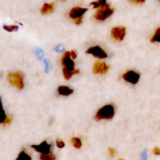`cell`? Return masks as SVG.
<instances>
[{
  "mask_svg": "<svg viewBox=\"0 0 160 160\" xmlns=\"http://www.w3.org/2000/svg\"><path fill=\"white\" fill-rule=\"evenodd\" d=\"M56 146H57L59 148H64V146H65L64 142L62 141H61V139H56Z\"/></svg>",
  "mask_w": 160,
  "mask_h": 160,
  "instance_id": "44dd1931",
  "label": "cell"
},
{
  "mask_svg": "<svg viewBox=\"0 0 160 160\" xmlns=\"http://www.w3.org/2000/svg\"><path fill=\"white\" fill-rule=\"evenodd\" d=\"M62 73L64 75V77L66 79H70L73 75L79 74V70L78 69H74L73 71H68L64 69H62Z\"/></svg>",
  "mask_w": 160,
  "mask_h": 160,
  "instance_id": "4fadbf2b",
  "label": "cell"
},
{
  "mask_svg": "<svg viewBox=\"0 0 160 160\" xmlns=\"http://www.w3.org/2000/svg\"><path fill=\"white\" fill-rule=\"evenodd\" d=\"M16 160H32L31 157L24 150L21 151L18 154Z\"/></svg>",
  "mask_w": 160,
  "mask_h": 160,
  "instance_id": "9a60e30c",
  "label": "cell"
},
{
  "mask_svg": "<svg viewBox=\"0 0 160 160\" xmlns=\"http://www.w3.org/2000/svg\"><path fill=\"white\" fill-rule=\"evenodd\" d=\"M9 82L19 89L24 88V81L22 74L20 72H11L8 76Z\"/></svg>",
  "mask_w": 160,
  "mask_h": 160,
  "instance_id": "3957f363",
  "label": "cell"
},
{
  "mask_svg": "<svg viewBox=\"0 0 160 160\" xmlns=\"http://www.w3.org/2000/svg\"><path fill=\"white\" fill-rule=\"evenodd\" d=\"M109 69V67L108 64L103 62H96L93 67V72L94 74H106Z\"/></svg>",
  "mask_w": 160,
  "mask_h": 160,
  "instance_id": "30bf717a",
  "label": "cell"
},
{
  "mask_svg": "<svg viewBox=\"0 0 160 160\" xmlns=\"http://www.w3.org/2000/svg\"><path fill=\"white\" fill-rule=\"evenodd\" d=\"M159 2H160V1H159Z\"/></svg>",
  "mask_w": 160,
  "mask_h": 160,
  "instance_id": "f546056e",
  "label": "cell"
},
{
  "mask_svg": "<svg viewBox=\"0 0 160 160\" xmlns=\"http://www.w3.org/2000/svg\"><path fill=\"white\" fill-rule=\"evenodd\" d=\"M153 152H154V154H156V155H159V154H160V149H159V148H158V147L154 148V149H153Z\"/></svg>",
  "mask_w": 160,
  "mask_h": 160,
  "instance_id": "cb8c5ba5",
  "label": "cell"
},
{
  "mask_svg": "<svg viewBox=\"0 0 160 160\" xmlns=\"http://www.w3.org/2000/svg\"><path fill=\"white\" fill-rule=\"evenodd\" d=\"M111 36L119 41H122L126 34V28L123 26H116L114 28H112L111 29Z\"/></svg>",
  "mask_w": 160,
  "mask_h": 160,
  "instance_id": "52a82bcc",
  "label": "cell"
},
{
  "mask_svg": "<svg viewBox=\"0 0 160 160\" xmlns=\"http://www.w3.org/2000/svg\"><path fill=\"white\" fill-rule=\"evenodd\" d=\"M3 29H5L7 31L12 32V31H16L18 29V26L16 25H11V26H4Z\"/></svg>",
  "mask_w": 160,
  "mask_h": 160,
  "instance_id": "ffe728a7",
  "label": "cell"
},
{
  "mask_svg": "<svg viewBox=\"0 0 160 160\" xmlns=\"http://www.w3.org/2000/svg\"><path fill=\"white\" fill-rule=\"evenodd\" d=\"M7 116L5 113V111L3 109L2 107V104L0 98V124H4V122H5L6 118H7Z\"/></svg>",
  "mask_w": 160,
  "mask_h": 160,
  "instance_id": "5bb4252c",
  "label": "cell"
},
{
  "mask_svg": "<svg viewBox=\"0 0 160 160\" xmlns=\"http://www.w3.org/2000/svg\"><path fill=\"white\" fill-rule=\"evenodd\" d=\"M71 142H72V146L77 149H80L82 146L81 141L80 139L78 138H76V137L72 138L71 139Z\"/></svg>",
  "mask_w": 160,
  "mask_h": 160,
  "instance_id": "e0dca14e",
  "label": "cell"
},
{
  "mask_svg": "<svg viewBox=\"0 0 160 160\" xmlns=\"http://www.w3.org/2000/svg\"><path fill=\"white\" fill-rule=\"evenodd\" d=\"M131 1L134 2V3H139V4H141V3L144 2L145 1H144V0H135V1Z\"/></svg>",
  "mask_w": 160,
  "mask_h": 160,
  "instance_id": "83f0119b",
  "label": "cell"
},
{
  "mask_svg": "<svg viewBox=\"0 0 160 160\" xmlns=\"http://www.w3.org/2000/svg\"><path fill=\"white\" fill-rule=\"evenodd\" d=\"M114 12V9L111 8L109 5L106 4L105 5L98 8V11L94 15V18L99 21H104L109 18Z\"/></svg>",
  "mask_w": 160,
  "mask_h": 160,
  "instance_id": "7a4b0ae2",
  "label": "cell"
},
{
  "mask_svg": "<svg viewBox=\"0 0 160 160\" xmlns=\"http://www.w3.org/2000/svg\"><path fill=\"white\" fill-rule=\"evenodd\" d=\"M114 115V108L112 104H107L101 108L97 111L95 118L98 120L110 119Z\"/></svg>",
  "mask_w": 160,
  "mask_h": 160,
  "instance_id": "6da1fadb",
  "label": "cell"
},
{
  "mask_svg": "<svg viewBox=\"0 0 160 160\" xmlns=\"http://www.w3.org/2000/svg\"><path fill=\"white\" fill-rule=\"evenodd\" d=\"M74 22H75V23H76V24H81L82 22V18H79V19H78L74 20Z\"/></svg>",
  "mask_w": 160,
  "mask_h": 160,
  "instance_id": "d4e9b609",
  "label": "cell"
},
{
  "mask_svg": "<svg viewBox=\"0 0 160 160\" xmlns=\"http://www.w3.org/2000/svg\"><path fill=\"white\" fill-rule=\"evenodd\" d=\"M54 3H45L41 9V12L42 14H46L48 13H51L54 11Z\"/></svg>",
  "mask_w": 160,
  "mask_h": 160,
  "instance_id": "7c38bea8",
  "label": "cell"
},
{
  "mask_svg": "<svg viewBox=\"0 0 160 160\" xmlns=\"http://www.w3.org/2000/svg\"><path fill=\"white\" fill-rule=\"evenodd\" d=\"M70 56H71V58H72V59H76V57H77V54L76 53L75 51H71L70 52Z\"/></svg>",
  "mask_w": 160,
  "mask_h": 160,
  "instance_id": "603a6c76",
  "label": "cell"
},
{
  "mask_svg": "<svg viewBox=\"0 0 160 160\" xmlns=\"http://www.w3.org/2000/svg\"><path fill=\"white\" fill-rule=\"evenodd\" d=\"M119 160H124V159H119Z\"/></svg>",
  "mask_w": 160,
  "mask_h": 160,
  "instance_id": "f1b7e54d",
  "label": "cell"
},
{
  "mask_svg": "<svg viewBox=\"0 0 160 160\" xmlns=\"http://www.w3.org/2000/svg\"><path fill=\"white\" fill-rule=\"evenodd\" d=\"M61 64L63 66L62 69L68 71L74 70V62L73 60L71 58L70 52L66 51L63 54L61 58Z\"/></svg>",
  "mask_w": 160,
  "mask_h": 160,
  "instance_id": "277c9868",
  "label": "cell"
},
{
  "mask_svg": "<svg viewBox=\"0 0 160 160\" xmlns=\"http://www.w3.org/2000/svg\"><path fill=\"white\" fill-rule=\"evenodd\" d=\"M146 158H147V154H146V151H144L142 154V158H141V160H146Z\"/></svg>",
  "mask_w": 160,
  "mask_h": 160,
  "instance_id": "484cf974",
  "label": "cell"
},
{
  "mask_svg": "<svg viewBox=\"0 0 160 160\" xmlns=\"http://www.w3.org/2000/svg\"><path fill=\"white\" fill-rule=\"evenodd\" d=\"M11 121H12L11 118L9 117V116H8L7 118H6V121H5V122H4L3 124H4V125H8V124H9L11 122Z\"/></svg>",
  "mask_w": 160,
  "mask_h": 160,
  "instance_id": "7402d4cb",
  "label": "cell"
},
{
  "mask_svg": "<svg viewBox=\"0 0 160 160\" xmlns=\"http://www.w3.org/2000/svg\"><path fill=\"white\" fill-rule=\"evenodd\" d=\"M109 154L111 156H114V149H112V148H109Z\"/></svg>",
  "mask_w": 160,
  "mask_h": 160,
  "instance_id": "4316f807",
  "label": "cell"
},
{
  "mask_svg": "<svg viewBox=\"0 0 160 160\" xmlns=\"http://www.w3.org/2000/svg\"><path fill=\"white\" fill-rule=\"evenodd\" d=\"M124 80L126 81L130 82L132 84H136L140 78L139 74L138 72L132 71V70H129L126 71L125 73H124L122 76Z\"/></svg>",
  "mask_w": 160,
  "mask_h": 160,
  "instance_id": "8992f818",
  "label": "cell"
},
{
  "mask_svg": "<svg viewBox=\"0 0 160 160\" xmlns=\"http://www.w3.org/2000/svg\"><path fill=\"white\" fill-rule=\"evenodd\" d=\"M40 159L41 160H55L56 156L51 152L47 154H41Z\"/></svg>",
  "mask_w": 160,
  "mask_h": 160,
  "instance_id": "ac0fdd59",
  "label": "cell"
},
{
  "mask_svg": "<svg viewBox=\"0 0 160 160\" xmlns=\"http://www.w3.org/2000/svg\"><path fill=\"white\" fill-rule=\"evenodd\" d=\"M88 11L87 8L81 7H74L69 12V16L72 19L76 20L82 18V15Z\"/></svg>",
  "mask_w": 160,
  "mask_h": 160,
  "instance_id": "9c48e42d",
  "label": "cell"
},
{
  "mask_svg": "<svg viewBox=\"0 0 160 160\" xmlns=\"http://www.w3.org/2000/svg\"><path fill=\"white\" fill-rule=\"evenodd\" d=\"M106 4V1L104 0H99L98 1L91 2L90 3L91 5L93 6V8H99L100 7L105 5Z\"/></svg>",
  "mask_w": 160,
  "mask_h": 160,
  "instance_id": "d6986e66",
  "label": "cell"
},
{
  "mask_svg": "<svg viewBox=\"0 0 160 160\" xmlns=\"http://www.w3.org/2000/svg\"><path fill=\"white\" fill-rule=\"evenodd\" d=\"M86 53L92 54L95 58L99 59H104L108 57L106 52L98 45L89 48L86 51Z\"/></svg>",
  "mask_w": 160,
  "mask_h": 160,
  "instance_id": "5b68a950",
  "label": "cell"
},
{
  "mask_svg": "<svg viewBox=\"0 0 160 160\" xmlns=\"http://www.w3.org/2000/svg\"><path fill=\"white\" fill-rule=\"evenodd\" d=\"M73 89L69 88L66 86H60L58 88L59 94L62 96H69L73 93Z\"/></svg>",
  "mask_w": 160,
  "mask_h": 160,
  "instance_id": "8fae6325",
  "label": "cell"
},
{
  "mask_svg": "<svg viewBox=\"0 0 160 160\" xmlns=\"http://www.w3.org/2000/svg\"><path fill=\"white\" fill-rule=\"evenodd\" d=\"M151 42H160V27L158 28L156 30L154 34H153L152 37L151 39Z\"/></svg>",
  "mask_w": 160,
  "mask_h": 160,
  "instance_id": "2e32d148",
  "label": "cell"
},
{
  "mask_svg": "<svg viewBox=\"0 0 160 160\" xmlns=\"http://www.w3.org/2000/svg\"><path fill=\"white\" fill-rule=\"evenodd\" d=\"M51 144H48L46 141H43L38 145H32L31 148L36 151L40 152L41 154H47L51 153Z\"/></svg>",
  "mask_w": 160,
  "mask_h": 160,
  "instance_id": "ba28073f",
  "label": "cell"
}]
</instances>
